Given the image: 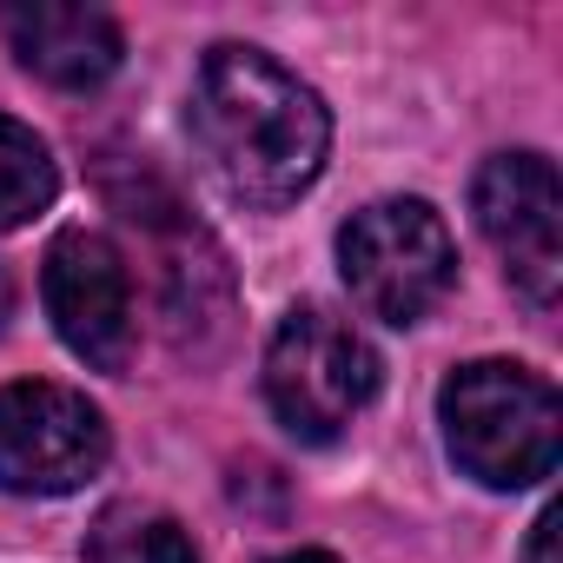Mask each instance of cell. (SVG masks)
Instances as JSON below:
<instances>
[{"label":"cell","mask_w":563,"mask_h":563,"mask_svg":"<svg viewBox=\"0 0 563 563\" xmlns=\"http://www.w3.org/2000/svg\"><path fill=\"white\" fill-rule=\"evenodd\" d=\"M60 192V173H54V153L34 126L0 113V232H14L27 219H41Z\"/></svg>","instance_id":"30bf717a"},{"label":"cell","mask_w":563,"mask_h":563,"mask_svg":"<svg viewBox=\"0 0 563 563\" xmlns=\"http://www.w3.org/2000/svg\"><path fill=\"white\" fill-rule=\"evenodd\" d=\"M87 563H199V543L159 504H107L87 530Z\"/></svg>","instance_id":"9c48e42d"},{"label":"cell","mask_w":563,"mask_h":563,"mask_svg":"<svg viewBox=\"0 0 563 563\" xmlns=\"http://www.w3.org/2000/svg\"><path fill=\"white\" fill-rule=\"evenodd\" d=\"M378 398V352L325 306L286 312L265 345V405L299 444H332Z\"/></svg>","instance_id":"3957f363"},{"label":"cell","mask_w":563,"mask_h":563,"mask_svg":"<svg viewBox=\"0 0 563 563\" xmlns=\"http://www.w3.org/2000/svg\"><path fill=\"white\" fill-rule=\"evenodd\" d=\"M113 431L100 405L67 385L21 378L0 385V490L14 497H67L107 471Z\"/></svg>","instance_id":"5b68a950"},{"label":"cell","mask_w":563,"mask_h":563,"mask_svg":"<svg viewBox=\"0 0 563 563\" xmlns=\"http://www.w3.org/2000/svg\"><path fill=\"white\" fill-rule=\"evenodd\" d=\"M339 265L352 299L385 325H418L457 278V245L424 199H378L345 219Z\"/></svg>","instance_id":"277c9868"},{"label":"cell","mask_w":563,"mask_h":563,"mask_svg":"<svg viewBox=\"0 0 563 563\" xmlns=\"http://www.w3.org/2000/svg\"><path fill=\"white\" fill-rule=\"evenodd\" d=\"M477 232L497 245L510 286L530 306H556L563 286V186L543 153H497L471 186Z\"/></svg>","instance_id":"52a82bcc"},{"label":"cell","mask_w":563,"mask_h":563,"mask_svg":"<svg viewBox=\"0 0 563 563\" xmlns=\"http://www.w3.org/2000/svg\"><path fill=\"white\" fill-rule=\"evenodd\" d=\"M0 27H8L14 60L67 93H87L100 80H113L126 41L113 27V14L100 8H67V0H21V8H0Z\"/></svg>","instance_id":"ba28073f"},{"label":"cell","mask_w":563,"mask_h":563,"mask_svg":"<svg viewBox=\"0 0 563 563\" xmlns=\"http://www.w3.org/2000/svg\"><path fill=\"white\" fill-rule=\"evenodd\" d=\"M556 537H563V510L550 504V510L530 523V550H523V563H556Z\"/></svg>","instance_id":"8fae6325"},{"label":"cell","mask_w":563,"mask_h":563,"mask_svg":"<svg viewBox=\"0 0 563 563\" xmlns=\"http://www.w3.org/2000/svg\"><path fill=\"white\" fill-rule=\"evenodd\" d=\"M41 299H47V319H54V332L74 358H87L93 372H126L133 365V345H140L133 272H126V258L107 232L74 225L47 245Z\"/></svg>","instance_id":"8992f818"},{"label":"cell","mask_w":563,"mask_h":563,"mask_svg":"<svg viewBox=\"0 0 563 563\" xmlns=\"http://www.w3.org/2000/svg\"><path fill=\"white\" fill-rule=\"evenodd\" d=\"M192 140L245 206H292L332 153L325 100L258 47H212L192 80Z\"/></svg>","instance_id":"6da1fadb"},{"label":"cell","mask_w":563,"mask_h":563,"mask_svg":"<svg viewBox=\"0 0 563 563\" xmlns=\"http://www.w3.org/2000/svg\"><path fill=\"white\" fill-rule=\"evenodd\" d=\"M438 418L457 471L477 477L484 490H523L556 471L563 405L550 378H537L530 365H504V358L457 365L438 391Z\"/></svg>","instance_id":"7a4b0ae2"},{"label":"cell","mask_w":563,"mask_h":563,"mask_svg":"<svg viewBox=\"0 0 563 563\" xmlns=\"http://www.w3.org/2000/svg\"><path fill=\"white\" fill-rule=\"evenodd\" d=\"M265 563H339L332 550H286V556H265Z\"/></svg>","instance_id":"7c38bea8"}]
</instances>
